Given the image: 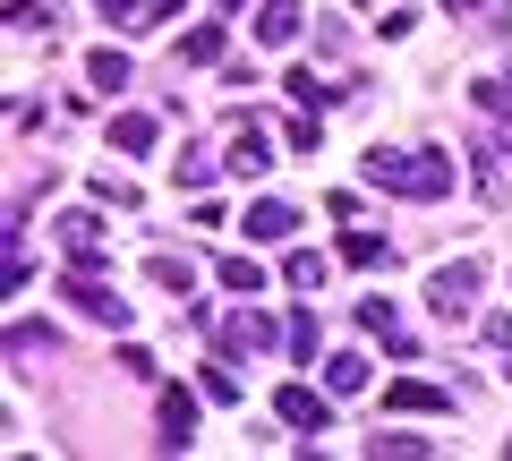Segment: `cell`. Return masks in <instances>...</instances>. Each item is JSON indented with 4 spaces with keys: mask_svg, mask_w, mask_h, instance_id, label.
<instances>
[{
    "mask_svg": "<svg viewBox=\"0 0 512 461\" xmlns=\"http://www.w3.org/2000/svg\"><path fill=\"white\" fill-rule=\"evenodd\" d=\"M359 171H367V188H384V197H410V205H444V197H453V163H444L436 146H419V154H402V146H367Z\"/></svg>",
    "mask_w": 512,
    "mask_h": 461,
    "instance_id": "1",
    "label": "cell"
},
{
    "mask_svg": "<svg viewBox=\"0 0 512 461\" xmlns=\"http://www.w3.org/2000/svg\"><path fill=\"white\" fill-rule=\"evenodd\" d=\"M478 291H487V265H478V257H461V265H436V274H427V308H436L444 325H461Z\"/></svg>",
    "mask_w": 512,
    "mask_h": 461,
    "instance_id": "2",
    "label": "cell"
},
{
    "mask_svg": "<svg viewBox=\"0 0 512 461\" xmlns=\"http://www.w3.org/2000/svg\"><path fill=\"white\" fill-rule=\"evenodd\" d=\"M197 402L205 393H188V385L154 393V444H163V453H188V444H197Z\"/></svg>",
    "mask_w": 512,
    "mask_h": 461,
    "instance_id": "3",
    "label": "cell"
},
{
    "mask_svg": "<svg viewBox=\"0 0 512 461\" xmlns=\"http://www.w3.org/2000/svg\"><path fill=\"white\" fill-rule=\"evenodd\" d=\"M69 299H77V316H94L103 333H128V299L111 291L103 274H77V265H69Z\"/></svg>",
    "mask_w": 512,
    "mask_h": 461,
    "instance_id": "4",
    "label": "cell"
},
{
    "mask_svg": "<svg viewBox=\"0 0 512 461\" xmlns=\"http://www.w3.org/2000/svg\"><path fill=\"white\" fill-rule=\"evenodd\" d=\"M299 35H308V9L299 0H256V43L265 52H291Z\"/></svg>",
    "mask_w": 512,
    "mask_h": 461,
    "instance_id": "5",
    "label": "cell"
},
{
    "mask_svg": "<svg viewBox=\"0 0 512 461\" xmlns=\"http://www.w3.org/2000/svg\"><path fill=\"white\" fill-rule=\"evenodd\" d=\"M291 231H299V205L291 197H256L248 205V240L256 248H291Z\"/></svg>",
    "mask_w": 512,
    "mask_h": 461,
    "instance_id": "6",
    "label": "cell"
},
{
    "mask_svg": "<svg viewBox=\"0 0 512 461\" xmlns=\"http://www.w3.org/2000/svg\"><path fill=\"white\" fill-rule=\"evenodd\" d=\"M384 410H393V419H444V410H453V393H444V385H419V376H402V385H384Z\"/></svg>",
    "mask_w": 512,
    "mask_h": 461,
    "instance_id": "7",
    "label": "cell"
},
{
    "mask_svg": "<svg viewBox=\"0 0 512 461\" xmlns=\"http://www.w3.org/2000/svg\"><path fill=\"white\" fill-rule=\"evenodd\" d=\"M274 419L299 427V436H316V427H325V393H316V385H282L274 393Z\"/></svg>",
    "mask_w": 512,
    "mask_h": 461,
    "instance_id": "8",
    "label": "cell"
},
{
    "mask_svg": "<svg viewBox=\"0 0 512 461\" xmlns=\"http://www.w3.org/2000/svg\"><path fill=\"white\" fill-rule=\"evenodd\" d=\"M274 342H282V325H274V316H256V308L222 316V351H274Z\"/></svg>",
    "mask_w": 512,
    "mask_h": 461,
    "instance_id": "9",
    "label": "cell"
},
{
    "mask_svg": "<svg viewBox=\"0 0 512 461\" xmlns=\"http://www.w3.org/2000/svg\"><path fill=\"white\" fill-rule=\"evenodd\" d=\"M478 120H487L495 154H504V163H512V86H487V77H478Z\"/></svg>",
    "mask_w": 512,
    "mask_h": 461,
    "instance_id": "10",
    "label": "cell"
},
{
    "mask_svg": "<svg viewBox=\"0 0 512 461\" xmlns=\"http://www.w3.org/2000/svg\"><path fill=\"white\" fill-rule=\"evenodd\" d=\"M163 146V120H154V111H120V120H111V154H154Z\"/></svg>",
    "mask_w": 512,
    "mask_h": 461,
    "instance_id": "11",
    "label": "cell"
},
{
    "mask_svg": "<svg viewBox=\"0 0 512 461\" xmlns=\"http://www.w3.org/2000/svg\"><path fill=\"white\" fill-rule=\"evenodd\" d=\"M367 385H376V376H367L359 351H333V359H325V393H333V402H359Z\"/></svg>",
    "mask_w": 512,
    "mask_h": 461,
    "instance_id": "12",
    "label": "cell"
},
{
    "mask_svg": "<svg viewBox=\"0 0 512 461\" xmlns=\"http://www.w3.org/2000/svg\"><path fill=\"white\" fill-rule=\"evenodd\" d=\"M222 171H239V180H265V171H274V146H265L256 129H239L231 154H222Z\"/></svg>",
    "mask_w": 512,
    "mask_h": 461,
    "instance_id": "13",
    "label": "cell"
},
{
    "mask_svg": "<svg viewBox=\"0 0 512 461\" xmlns=\"http://www.w3.org/2000/svg\"><path fill=\"white\" fill-rule=\"evenodd\" d=\"M359 325L376 333L384 351H402V359H410V333H402V316H393V299H359Z\"/></svg>",
    "mask_w": 512,
    "mask_h": 461,
    "instance_id": "14",
    "label": "cell"
},
{
    "mask_svg": "<svg viewBox=\"0 0 512 461\" xmlns=\"http://www.w3.org/2000/svg\"><path fill=\"white\" fill-rule=\"evenodd\" d=\"M86 86L94 94H120L128 86V52H111V43H103V52H86Z\"/></svg>",
    "mask_w": 512,
    "mask_h": 461,
    "instance_id": "15",
    "label": "cell"
},
{
    "mask_svg": "<svg viewBox=\"0 0 512 461\" xmlns=\"http://www.w3.org/2000/svg\"><path fill=\"white\" fill-rule=\"evenodd\" d=\"M342 265H393V240H376V231H342Z\"/></svg>",
    "mask_w": 512,
    "mask_h": 461,
    "instance_id": "16",
    "label": "cell"
},
{
    "mask_svg": "<svg viewBox=\"0 0 512 461\" xmlns=\"http://www.w3.org/2000/svg\"><path fill=\"white\" fill-rule=\"evenodd\" d=\"M282 282H291V291H316V282H325V257H316V248H282Z\"/></svg>",
    "mask_w": 512,
    "mask_h": 461,
    "instance_id": "17",
    "label": "cell"
},
{
    "mask_svg": "<svg viewBox=\"0 0 512 461\" xmlns=\"http://www.w3.org/2000/svg\"><path fill=\"white\" fill-rule=\"evenodd\" d=\"M197 393H205L214 410H231V402H239V376H231V368L214 359V368H197Z\"/></svg>",
    "mask_w": 512,
    "mask_h": 461,
    "instance_id": "18",
    "label": "cell"
},
{
    "mask_svg": "<svg viewBox=\"0 0 512 461\" xmlns=\"http://www.w3.org/2000/svg\"><path fill=\"white\" fill-rule=\"evenodd\" d=\"M26 282H35V257L9 240V248H0V291H26Z\"/></svg>",
    "mask_w": 512,
    "mask_h": 461,
    "instance_id": "19",
    "label": "cell"
},
{
    "mask_svg": "<svg viewBox=\"0 0 512 461\" xmlns=\"http://www.w3.org/2000/svg\"><path fill=\"white\" fill-rule=\"evenodd\" d=\"M180 60H188V69H205V60H222V26H197V35L180 43Z\"/></svg>",
    "mask_w": 512,
    "mask_h": 461,
    "instance_id": "20",
    "label": "cell"
},
{
    "mask_svg": "<svg viewBox=\"0 0 512 461\" xmlns=\"http://www.w3.org/2000/svg\"><path fill=\"white\" fill-rule=\"evenodd\" d=\"M214 282H222V291H256L265 274H256V257H222V265H214Z\"/></svg>",
    "mask_w": 512,
    "mask_h": 461,
    "instance_id": "21",
    "label": "cell"
},
{
    "mask_svg": "<svg viewBox=\"0 0 512 461\" xmlns=\"http://www.w3.org/2000/svg\"><path fill=\"white\" fill-rule=\"evenodd\" d=\"M146 282H163V291H188L197 274H188V257H146Z\"/></svg>",
    "mask_w": 512,
    "mask_h": 461,
    "instance_id": "22",
    "label": "cell"
},
{
    "mask_svg": "<svg viewBox=\"0 0 512 461\" xmlns=\"http://www.w3.org/2000/svg\"><path fill=\"white\" fill-rule=\"evenodd\" d=\"M60 240H69V257H77V248H103V222H94V214H69V222H60Z\"/></svg>",
    "mask_w": 512,
    "mask_h": 461,
    "instance_id": "23",
    "label": "cell"
},
{
    "mask_svg": "<svg viewBox=\"0 0 512 461\" xmlns=\"http://www.w3.org/2000/svg\"><path fill=\"white\" fill-rule=\"evenodd\" d=\"M205 180H214V146H188L180 154V188H205Z\"/></svg>",
    "mask_w": 512,
    "mask_h": 461,
    "instance_id": "24",
    "label": "cell"
},
{
    "mask_svg": "<svg viewBox=\"0 0 512 461\" xmlns=\"http://www.w3.org/2000/svg\"><path fill=\"white\" fill-rule=\"evenodd\" d=\"M9 351H18V359H43V351H52V325H18V333H9Z\"/></svg>",
    "mask_w": 512,
    "mask_h": 461,
    "instance_id": "25",
    "label": "cell"
},
{
    "mask_svg": "<svg viewBox=\"0 0 512 461\" xmlns=\"http://www.w3.org/2000/svg\"><path fill=\"white\" fill-rule=\"evenodd\" d=\"M282 351H291V359H316V325H308V316H291V325H282Z\"/></svg>",
    "mask_w": 512,
    "mask_h": 461,
    "instance_id": "26",
    "label": "cell"
},
{
    "mask_svg": "<svg viewBox=\"0 0 512 461\" xmlns=\"http://www.w3.org/2000/svg\"><path fill=\"white\" fill-rule=\"evenodd\" d=\"M376 453L384 461H410V453H427V436H376Z\"/></svg>",
    "mask_w": 512,
    "mask_h": 461,
    "instance_id": "27",
    "label": "cell"
},
{
    "mask_svg": "<svg viewBox=\"0 0 512 461\" xmlns=\"http://www.w3.org/2000/svg\"><path fill=\"white\" fill-rule=\"evenodd\" d=\"M487 351H512V316H487Z\"/></svg>",
    "mask_w": 512,
    "mask_h": 461,
    "instance_id": "28",
    "label": "cell"
},
{
    "mask_svg": "<svg viewBox=\"0 0 512 461\" xmlns=\"http://www.w3.org/2000/svg\"><path fill=\"white\" fill-rule=\"evenodd\" d=\"M444 9H453V18H478V9H487V18H495L504 0H444Z\"/></svg>",
    "mask_w": 512,
    "mask_h": 461,
    "instance_id": "29",
    "label": "cell"
},
{
    "mask_svg": "<svg viewBox=\"0 0 512 461\" xmlns=\"http://www.w3.org/2000/svg\"><path fill=\"white\" fill-rule=\"evenodd\" d=\"M180 9H188V0H146V18H154V26H163V18H180Z\"/></svg>",
    "mask_w": 512,
    "mask_h": 461,
    "instance_id": "30",
    "label": "cell"
},
{
    "mask_svg": "<svg viewBox=\"0 0 512 461\" xmlns=\"http://www.w3.org/2000/svg\"><path fill=\"white\" fill-rule=\"evenodd\" d=\"M94 9H103V18H137V0H94Z\"/></svg>",
    "mask_w": 512,
    "mask_h": 461,
    "instance_id": "31",
    "label": "cell"
},
{
    "mask_svg": "<svg viewBox=\"0 0 512 461\" xmlns=\"http://www.w3.org/2000/svg\"><path fill=\"white\" fill-rule=\"evenodd\" d=\"M214 9H248V0H214Z\"/></svg>",
    "mask_w": 512,
    "mask_h": 461,
    "instance_id": "32",
    "label": "cell"
},
{
    "mask_svg": "<svg viewBox=\"0 0 512 461\" xmlns=\"http://www.w3.org/2000/svg\"><path fill=\"white\" fill-rule=\"evenodd\" d=\"M359 9H367V0H359Z\"/></svg>",
    "mask_w": 512,
    "mask_h": 461,
    "instance_id": "33",
    "label": "cell"
}]
</instances>
